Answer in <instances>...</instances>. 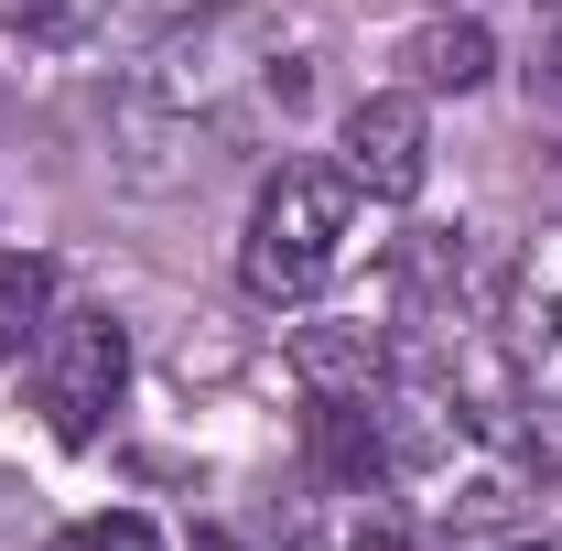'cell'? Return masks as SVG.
<instances>
[{"instance_id": "cell-1", "label": "cell", "mask_w": 562, "mask_h": 551, "mask_svg": "<svg viewBox=\"0 0 562 551\" xmlns=\"http://www.w3.org/2000/svg\"><path fill=\"white\" fill-rule=\"evenodd\" d=\"M347 238H357V184L347 162H281L249 206V238H238V281L260 303H314L325 281L347 271Z\"/></svg>"}, {"instance_id": "cell-2", "label": "cell", "mask_w": 562, "mask_h": 551, "mask_svg": "<svg viewBox=\"0 0 562 551\" xmlns=\"http://www.w3.org/2000/svg\"><path fill=\"white\" fill-rule=\"evenodd\" d=\"M120 390H131V336H120V314H55L44 346H33V401H44V421H55L66 443H98L109 412H120Z\"/></svg>"}, {"instance_id": "cell-3", "label": "cell", "mask_w": 562, "mask_h": 551, "mask_svg": "<svg viewBox=\"0 0 562 551\" xmlns=\"http://www.w3.org/2000/svg\"><path fill=\"white\" fill-rule=\"evenodd\" d=\"M249 66H281L271 22H260V11H195V22H173V33L151 44L140 98H162V109H216Z\"/></svg>"}, {"instance_id": "cell-4", "label": "cell", "mask_w": 562, "mask_h": 551, "mask_svg": "<svg viewBox=\"0 0 562 551\" xmlns=\"http://www.w3.org/2000/svg\"><path fill=\"white\" fill-rule=\"evenodd\" d=\"M497 346H508L519 401H530V412H562V238H541V249L519 260L508 303H497Z\"/></svg>"}, {"instance_id": "cell-5", "label": "cell", "mask_w": 562, "mask_h": 551, "mask_svg": "<svg viewBox=\"0 0 562 551\" xmlns=\"http://www.w3.org/2000/svg\"><path fill=\"white\" fill-rule=\"evenodd\" d=\"M422 173H432V131H422V98H357L347 109V184L379 206H412Z\"/></svg>"}, {"instance_id": "cell-6", "label": "cell", "mask_w": 562, "mask_h": 551, "mask_svg": "<svg viewBox=\"0 0 562 551\" xmlns=\"http://www.w3.org/2000/svg\"><path fill=\"white\" fill-rule=\"evenodd\" d=\"M292 379L314 401H379L390 390V336L379 325H303L292 336Z\"/></svg>"}, {"instance_id": "cell-7", "label": "cell", "mask_w": 562, "mask_h": 551, "mask_svg": "<svg viewBox=\"0 0 562 551\" xmlns=\"http://www.w3.org/2000/svg\"><path fill=\"white\" fill-rule=\"evenodd\" d=\"M401 66H412L422 87H454V98H465V87L497 76V44H487V22H422L412 44H401Z\"/></svg>"}, {"instance_id": "cell-8", "label": "cell", "mask_w": 562, "mask_h": 551, "mask_svg": "<svg viewBox=\"0 0 562 551\" xmlns=\"http://www.w3.org/2000/svg\"><path fill=\"white\" fill-rule=\"evenodd\" d=\"M44 325H55V260L0 249V368H11V357H33Z\"/></svg>"}, {"instance_id": "cell-9", "label": "cell", "mask_w": 562, "mask_h": 551, "mask_svg": "<svg viewBox=\"0 0 562 551\" xmlns=\"http://www.w3.org/2000/svg\"><path fill=\"white\" fill-rule=\"evenodd\" d=\"M55 551H162V530H151L140 508H98V519H76Z\"/></svg>"}, {"instance_id": "cell-10", "label": "cell", "mask_w": 562, "mask_h": 551, "mask_svg": "<svg viewBox=\"0 0 562 551\" xmlns=\"http://www.w3.org/2000/svg\"><path fill=\"white\" fill-rule=\"evenodd\" d=\"M530 11H541V66L530 76H541V98L562 109V0H530Z\"/></svg>"}, {"instance_id": "cell-11", "label": "cell", "mask_w": 562, "mask_h": 551, "mask_svg": "<svg viewBox=\"0 0 562 551\" xmlns=\"http://www.w3.org/2000/svg\"><path fill=\"white\" fill-rule=\"evenodd\" d=\"M336 551H412V530H390V519H368V530H347Z\"/></svg>"}, {"instance_id": "cell-12", "label": "cell", "mask_w": 562, "mask_h": 551, "mask_svg": "<svg viewBox=\"0 0 562 551\" xmlns=\"http://www.w3.org/2000/svg\"><path fill=\"white\" fill-rule=\"evenodd\" d=\"M184 551H238V541H227V530H195V541H184Z\"/></svg>"}, {"instance_id": "cell-13", "label": "cell", "mask_w": 562, "mask_h": 551, "mask_svg": "<svg viewBox=\"0 0 562 551\" xmlns=\"http://www.w3.org/2000/svg\"><path fill=\"white\" fill-rule=\"evenodd\" d=\"M487 551H562V541H487Z\"/></svg>"}]
</instances>
